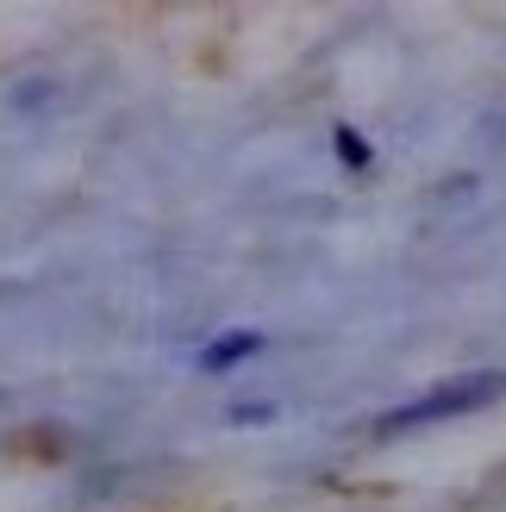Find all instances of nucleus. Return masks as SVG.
I'll return each mask as SVG.
<instances>
[{
	"label": "nucleus",
	"instance_id": "obj_4",
	"mask_svg": "<svg viewBox=\"0 0 506 512\" xmlns=\"http://www.w3.org/2000/svg\"><path fill=\"white\" fill-rule=\"evenodd\" d=\"M269 413H275V406H238L232 419H238V425H257V419H269Z\"/></svg>",
	"mask_w": 506,
	"mask_h": 512
},
{
	"label": "nucleus",
	"instance_id": "obj_2",
	"mask_svg": "<svg viewBox=\"0 0 506 512\" xmlns=\"http://www.w3.org/2000/svg\"><path fill=\"white\" fill-rule=\"evenodd\" d=\"M263 350V331H225V338H213L207 350L194 356L207 375H225V369H238V363H250V356Z\"/></svg>",
	"mask_w": 506,
	"mask_h": 512
},
{
	"label": "nucleus",
	"instance_id": "obj_1",
	"mask_svg": "<svg viewBox=\"0 0 506 512\" xmlns=\"http://www.w3.org/2000/svg\"><path fill=\"white\" fill-rule=\"evenodd\" d=\"M494 400H506V369L450 375V381H432L425 394L388 406V413L375 419L369 431H375V438H407V431H432V425H444V419H469V413H482V406H494Z\"/></svg>",
	"mask_w": 506,
	"mask_h": 512
},
{
	"label": "nucleus",
	"instance_id": "obj_3",
	"mask_svg": "<svg viewBox=\"0 0 506 512\" xmlns=\"http://www.w3.org/2000/svg\"><path fill=\"white\" fill-rule=\"evenodd\" d=\"M332 144H338V157H344L350 169H369V144L357 138V125H338V132H332Z\"/></svg>",
	"mask_w": 506,
	"mask_h": 512
}]
</instances>
